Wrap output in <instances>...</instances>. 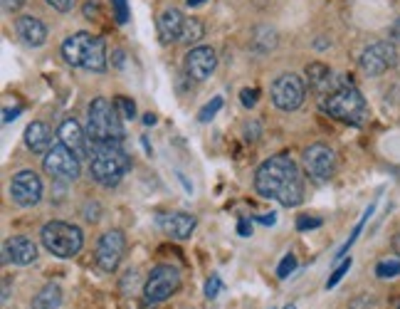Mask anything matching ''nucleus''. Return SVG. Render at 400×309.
<instances>
[{
  "label": "nucleus",
  "mask_w": 400,
  "mask_h": 309,
  "mask_svg": "<svg viewBox=\"0 0 400 309\" xmlns=\"http://www.w3.org/2000/svg\"><path fill=\"white\" fill-rule=\"evenodd\" d=\"M254 188L265 198H275L282 206L294 208L304 198V181L297 163L289 156H272L257 168Z\"/></svg>",
  "instance_id": "nucleus-1"
},
{
  "label": "nucleus",
  "mask_w": 400,
  "mask_h": 309,
  "mask_svg": "<svg viewBox=\"0 0 400 309\" xmlns=\"http://www.w3.org/2000/svg\"><path fill=\"white\" fill-rule=\"evenodd\" d=\"M121 121L124 119L109 99H94L87 112V134L94 146H119L121 139H124V124Z\"/></svg>",
  "instance_id": "nucleus-2"
},
{
  "label": "nucleus",
  "mask_w": 400,
  "mask_h": 309,
  "mask_svg": "<svg viewBox=\"0 0 400 309\" xmlns=\"http://www.w3.org/2000/svg\"><path fill=\"white\" fill-rule=\"evenodd\" d=\"M62 57L72 67L87 72L107 70V45L92 33H75L62 43Z\"/></svg>",
  "instance_id": "nucleus-3"
},
{
  "label": "nucleus",
  "mask_w": 400,
  "mask_h": 309,
  "mask_svg": "<svg viewBox=\"0 0 400 309\" xmlns=\"http://www.w3.org/2000/svg\"><path fill=\"white\" fill-rule=\"evenodd\" d=\"M324 112H329L334 119L346 121V124L361 126L368 119V104L363 99V94L353 87L351 82H341L331 89L321 102Z\"/></svg>",
  "instance_id": "nucleus-4"
},
{
  "label": "nucleus",
  "mask_w": 400,
  "mask_h": 309,
  "mask_svg": "<svg viewBox=\"0 0 400 309\" xmlns=\"http://www.w3.org/2000/svg\"><path fill=\"white\" fill-rule=\"evenodd\" d=\"M131 171V158L119 146H94L89 174L99 186H116Z\"/></svg>",
  "instance_id": "nucleus-5"
},
{
  "label": "nucleus",
  "mask_w": 400,
  "mask_h": 309,
  "mask_svg": "<svg viewBox=\"0 0 400 309\" xmlns=\"http://www.w3.org/2000/svg\"><path fill=\"white\" fill-rule=\"evenodd\" d=\"M45 250L52 253L54 257H75L77 253L84 245V235L77 225L72 223H62V220H52L47 225H43V233H40Z\"/></svg>",
  "instance_id": "nucleus-6"
},
{
  "label": "nucleus",
  "mask_w": 400,
  "mask_h": 309,
  "mask_svg": "<svg viewBox=\"0 0 400 309\" xmlns=\"http://www.w3.org/2000/svg\"><path fill=\"white\" fill-rule=\"evenodd\" d=\"M158 35H161L163 43H185L193 45L198 40H203L206 35V27L203 22L195 20V17H185L180 10L176 8H168L161 13L158 17Z\"/></svg>",
  "instance_id": "nucleus-7"
},
{
  "label": "nucleus",
  "mask_w": 400,
  "mask_h": 309,
  "mask_svg": "<svg viewBox=\"0 0 400 309\" xmlns=\"http://www.w3.org/2000/svg\"><path fill=\"white\" fill-rule=\"evenodd\" d=\"M43 168L45 174L52 176L54 181H60V183H75L82 174V158H77V153L60 142L45 153Z\"/></svg>",
  "instance_id": "nucleus-8"
},
{
  "label": "nucleus",
  "mask_w": 400,
  "mask_h": 309,
  "mask_svg": "<svg viewBox=\"0 0 400 309\" xmlns=\"http://www.w3.org/2000/svg\"><path fill=\"white\" fill-rule=\"evenodd\" d=\"M180 287V272L174 265H158L151 270L146 285H144V299L146 304H161L174 297Z\"/></svg>",
  "instance_id": "nucleus-9"
},
{
  "label": "nucleus",
  "mask_w": 400,
  "mask_h": 309,
  "mask_svg": "<svg viewBox=\"0 0 400 309\" xmlns=\"http://www.w3.org/2000/svg\"><path fill=\"white\" fill-rule=\"evenodd\" d=\"M307 97V80H302L299 75H279L272 82V102L282 112H294L304 104Z\"/></svg>",
  "instance_id": "nucleus-10"
},
{
  "label": "nucleus",
  "mask_w": 400,
  "mask_h": 309,
  "mask_svg": "<svg viewBox=\"0 0 400 309\" xmlns=\"http://www.w3.org/2000/svg\"><path fill=\"white\" fill-rule=\"evenodd\" d=\"M358 65H361V70L366 72V75L378 77L398 65V50H395V45L388 43V40H380V43L368 45V47L363 50Z\"/></svg>",
  "instance_id": "nucleus-11"
},
{
  "label": "nucleus",
  "mask_w": 400,
  "mask_h": 309,
  "mask_svg": "<svg viewBox=\"0 0 400 309\" xmlns=\"http://www.w3.org/2000/svg\"><path fill=\"white\" fill-rule=\"evenodd\" d=\"M304 168L311 181L326 183L336 174V151L326 144H314L304 151Z\"/></svg>",
  "instance_id": "nucleus-12"
},
{
  "label": "nucleus",
  "mask_w": 400,
  "mask_h": 309,
  "mask_svg": "<svg viewBox=\"0 0 400 309\" xmlns=\"http://www.w3.org/2000/svg\"><path fill=\"white\" fill-rule=\"evenodd\" d=\"M10 198L20 208H33L43 198V181L35 171H20L10 181Z\"/></svg>",
  "instance_id": "nucleus-13"
},
{
  "label": "nucleus",
  "mask_w": 400,
  "mask_h": 309,
  "mask_svg": "<svg viewBox=\"0 0 400 309\" xmlns=\"http://www.w3.org/2000/svg\"><path fill=\"white\" fill-rule=\"evenodd\" d=\"M126 250V238L121 230H109L99 238L97 245V265L104 272H114L121 265V257H124Z\"/></svg>",
  "instance_id": "nucleus-14"
},
{
  "label": "nucleus",
  "mask_w": 400,
  "mask_h": 309,
  "mask_svg": "<svg viewBox=\"0 0 400 309\" xmlns=\"http://www.w3.org/2000/svg\"><path fill=\"white\" fill-rule=\"evenodd\" d=\"M217 67V52L213 47H208V45H198V47H193L188 54H185V75L190 77V80H208V77L215 72Z\"/></svg>",
  "instance_id": "nucleus-15"
},
{
  "label": "nucleus",
  "mask_w": 400,
  "mask_h": 309,
  "mask_svg": "<svg viewBox=\"0 0 400 309\" xmlns=\"http://www.w3.org/2000/svg\"><path fill=\"white\" fill-rule=\"evenodd\" d=\"M57 136H60V142L65 144L67 149H72V151L77 153V158H92L94 149H89V142H92V139H89V134H84V129H82L77 119L62 121Z\"/></svg>",
  "instance_id": "nucleus-16"
},
{
  "label": "nucleus",
  "mask_w": 400,
  "mask_h": 309,
  "mask_svg": "<svg viewBox=\"0 0 400 309\" xmlns=\"http://www.w3.org/2000/svg\"><path fill=\"white\" fill-rule=\"evenodd\" d=\"M3 257L6 262H13V265H33L38 260V248L30 238H22V235H13V238L6 240L3 245Z\"/></svg>",
  "instance_id": "nucleus-17"
},
{
  "label": "nucleus",
  "mask_w": 400,
  "mask_h": 309,
  "mask_svg": "<svg viewBox=\"0 0 400 309\" xmlns=\"http://www.w3.org/2000/svg\"><path fill=\"white\" fill-rule=\"evenodd\" d=\"M158 225L163 228V233L171 235L176 240H185L193 235L195 230V218L190 213H168V216L158 218Z\"/></svg>",
  "instance_id": "nucleus-18"
},
{
  "label": "nucleus",
  "mask_w": 400,
  "mask_h": 309,
  "mask_svg": "<svg viewBox=\"0 0 400 309\" xmlns=\"http://www.w3.org/2000/svg\"><path fill=\"white\" fill-rule=\"evenodd\" d=\"M15 30L22 43L30 45V47H40V45H45V40H47V27L43 25V20H38V17L33 15L17 17Z\"/></svg>",
  "instance_id": "nucleus-19"
},
{
  "label": "nucleus",
  "mask_w": 400,
  "mask_h": 309,
  "mask_svg": "<svg viewBox=\"0 0 400 309\" xmlns=\"http://www.w3.org/2000/svg\"><path fill=\"white\" fill-rule=\"evenodd\" d=\"M25 144L33 153H47L52 149V131L43 121H33L25 129Z\"/></svg>",
  "instance_id": "nucleus-20"
},
{
  "label": "nucleus",
  "mask_w": 400,
  "mask_h": 309,
  "mask_svg": "<svg viewBox=\"0 0 400 309\" xmlns=\"http://www.w3.org/2000/svg\"><path fill=\"white\" fill-rule=\"evenodd\" d=\"M307 82L309 87L319 89V92H324V89H334V80H331V70L324 65V62H311V65H307Z\"/></svg>",
  "instance_id": "nucleus-21"
},
{
  "label": "nucleus",
  "mask_w": 400,
  "mask_h": 309,
  "mask_svg": "<svg viewBox=\"0 0 400 309\" xmlns=\"http://www.w3.org/2000/svg\"><path fill=\"white\" fill-rule=\"evenodd\" d=\"M62 304V289L60 285H45L38 294L33 297V309H57Z\"/></svg>",
  "instance_id": "nucleus-22"
},
{
  "label": "nucleus",
  "mask_w": 400,
  "mask_h": 309,
  "mask_svg": "<svg viewBox=\"0 0 400 309\" xmlns=\"http://www.w3.org/2000/svg\"><path fill=\"white\" fill-rule=\"evenodd\" d=\"M374 208H376V206H368V211L363 213V218H361V220H358V225H356V228H353L351 238H348L346 243H344V245H341V248H339V253H336V260H341V257H344V255H346V253H348V248H351V245L356 243V238H358V235H361V230H363V225H366V220H368V218H371V216H374Z\"/></svg>",
  "instance_id": "nucleus-23"
},
{
  "label": "nucleus",
  "mask_w": 400,
  "mask_h": 309,
  "mask_svg": "<svg viewBox=\"0 0 400 309\" xmlns=\"http://www.w3.org/2000/svg\"><path fill=\"white\" fill-rule=\"evenodd\" d=\"M114 107H116V112L121 114V119L124 121H131L136 116V104H134V99H129V97H116L114 99Z\"/></svg>",
  "instance_id": "nucleus-24"
},
{
  "label": "nucleus",
  "mask_w": 400,
  "mask_h": 309,
  "mask_svg": "<svg viewBox=\"0 0 400 309\" xmlns=\"http://www.w3.org/2000/svg\"><path fill=\"white\" fill-rule=\"evenodd\" d=\"M376 275H378L380 280L398 277L400 275V260H383V262H378V267H376Z\"/></svg>",
  "instance_id": "nucleus-25"
},
{
  "label": "nucleus",
  "mask_w": 400,
  "mask_h": 309,
  "mask_svg": "<svg viewBox=\"0 0 400 309\" xmlns=\"http://www.w3.org/2000/svg\"><path fill=\"white\" fill-rule=\"evenodd\" d=\"M348 270H351V257H344V262H341V265L336 267L334 272H331V277H329V280H326V289L336 287V285H339L341 280H344V275H346Z\"/></svg>",
  "instance_id": "nucleus-26"
},
{
  "label": "nucleus",
  "mask_w": 400,
  "mask_h": 309,
  "mask_svg": "<svg viewBox=\"0 0 400 309\" xmlns=\"http://www.w3.org/2000/svg\"><path fill=\"white\" fill-rule=\"evenodd\" d=\"M220 109H222V97H215V99H213V102H210V104H206V107L200 109V114H198V119H200V121H203V124H206V121H210V119H213V116H215V114H217V112H220Z\"/></svg>",
  "instance_id": "nucleus-27"
},
{
  "label": "nucleus",
  "mask_w": 400,
  "mask_h": 309,
  "mask_svg": "<svg viewBox=\"0 0 400 309\" xmlns=\"http://www.w3.org/2000/svg\"><path fill=\"white\" fill-rule=\"evenodd\" d=\"M111 8H114V17H116L119 25L129 22V3H126V0H111Z\"/></svg>",
  "instance_id": "nucleus-28"
},
{
  "label": "nucleus",
  "mask_w": 400,
  "mask_h": 309,
  "mask_svg": "<svg viewBox=\"0 0 400 309\" xmlns=\"http://www.w3.org/2000/svg\"><path fill=\"white\" fill-rule=\"evenodd\" d=\"M297 270V257L294 255H284V260L279 262V267H277V277H282V280H287L292 272Z\"/></svg>",
  "instance_id": "nucleus-29"
},
{
  "label": "nucleus",
  "mask_w": 400,
  "mask_h": 309,
  "mask_svg": "<svg viewBox=\"0 0 400 309\" xmlns=\"http://www.w3.org/2000/svg\"><path fill=\"white\" fill-rule=\"evenodd\" d=\"M220 292H222V280H220V275H210V280L206 282V297H208V299H215Z\"/></svg>",
  "instance_id": "nucleus-30"
},
{
  "label": "nucleus",
  "mask_w": 400,
  "mask_h": 309,
  "mask_svg": "<svg viewBox=\"0 0 400 309\" xmlns=\"http://www.w3.org/2000/svg\"><path fill=\"white\" fill-rule=\"evenodd\" d=\"M47 6H52L57 13H70L75 10L77 0H47Z\"/></svg>",
  "instance_id": "nucleus-31"
},
{
  "label": "nucleus",
  "mask_w": 400,
  "mask_h": 309,
  "mask_svg": "<svg viewBox=\"0 0 400 309\" xmlns=\"http://www.w3.org/2000/svg\"><path fill=\"white\" fill-rule=\"evenodd\" d=\"M321 225V218H309V216H302L297 220V228L299 230H311V228H319Z\"/></svg>",
  "instance_id": "nucleus-32"
},
{
  "label": "nucleus",
  "mask_w": 400,
  "mask_h": 309,
  "mask_svg": "<svg viewBox=\"0 0 400 309\" xmlns=\"http://www.w3.org/2000/svg\"><path fill=\"white\" fill-rule=\"evenodd\" d=\"M257 97H260L257 89H243V92H240V99H243L245 107H254V104H257Z\"/></svg>",
  "instance_id": "nucleus-33"
},
{
  "label": "nucleus",
  "mask_w": 400,
  "mask_h": 309,
  "mask_svg": "<svg viewBox=\"0 0 400 309\" xmlns=\"http://www.w3.org/2000/svg\"><path fill=\"white\" fill-rule=\"evenodd\" d=\"M25 6V0H3V10L6 13H17Z\"/></svg>",
  "instance_id": "nucleus-34"
},
{
  "label": "nucleus",
  "mask_w": 400,
  "mask_h": 309,
  "mask_svg": "<svg viewBox=\"0 0 400 309\" xmlns=\"http://www.w3.org/2000/svg\"><path fill=\"white\" fill-rule=\"evenodd\" d=\"M238 233L243 235V238H249V235H252V223H249V220H240Z\"/></svg>",
  "instance_id": "nucleus-35"
},
{
  "label": "nucleus",
  "mask_w": 400,
  "mask_h": 309,
  "mask_svg": "<svg viewBox=\"0 0 400 309\" xmlns=\"http://www.w3.org/2000/svg\"><path fill=\"white\" fill-rule=\"evenodd\" d=\"M20 112H22L20 107H15V109H6V112H3V119H6L8 124H10V121H15V116H20Z\"/></svg>",
  "instance_id": "nucleus-36"
},
{
  "label": "nucleus",
  "mask_w": 400,
  "mask_h": 309,
  "mask_svg": "<svg viewBox=\"0 0 400 309\" xmlns=\"http://www.w3.org/2000/svg\"><path fill=\"white\" fill-rule=\"evenodd\" d=\"M84 15H87V17H99V8H97V3H94V0H89L87 6H84Z\"/></svg>",
  "instance_id": "nucleus-37"
},
{
  "label": "nucleus",
  "mask_w": 400,
  "mask_h": 309,
  "mask_svg": "<svg viewBox=\"0 0 400 309\" xmlns=\"http://www.w3.org/2000/svg\"><path fill=\"white\" fill-rule=\"evenodd\" d=\"M257 220H260L262 225H275V223H277V213H265V216H260Z\"/></svg>",
  "instance_id": "nucleus-38"
},
{
  "label": "nucleus",
  "mask_w": 400,
  "mask_h": 309,
  "mask_svg": "<svg viewBox=\"0 0 400 309\" xmlns=\"http://www.w3.org/2000/svg\"><path fill=\"white\" fill-rule=\"evenodd\" d=\"M390 38H393L395 43H400V17L393 22V27H390Z\"/></svg>",
  "instance_id": "nucleus-39"
},
{
  "label": "nucleus",
  "mask_w": 400,
  "mask_h": 309,
  "mask_svg": "<svg viewBox=\"0 0 400 309\" xmlns=\"http://www.w3.org/2000/svg\"><path fill=\"white\" fill-rule=\"evenodd\" d=\"M393 250H395V253H398V255H400V230L393 235Z\"/></svg>",
  "instance_id": "nucleus-40"
},
{
  "label": "nucleus",
  "mask_w": 400,
  "mask_h": 309,
  "mask_svg": "<svg viewBox=\"0 0 400 309\" xmlns=\"http://www.w3.org/2000/svg\"><path fill=\"white\" fill-rule=\"evenodd\" d=\"M144 124H146V126H153V124H156V116H153V114H146V116H144Z\"/></svg>",
  "instance_id": "nucleus-41"
},
{
  "label": "nucleus",
  "mask_w": 400,
  "mask_h": 309,
  "mask_svg": "<svg viewBox=\"0 0 400 309\" xmlns=\"http://www.w3.org/2000/svg\"><path fill=\"white\" fill-rule=\"evenodd\" d=\"M203 3H206V0H188L190 8H198V6H203Z\"/></svg>",
  "instance_id": "nucleus-42"
},
{
  "label": "nucleus",
  "mask_w": 400,
  "mask_h": 309,
  "mask_svg": "<svg viewBox=\"0 0 400 309\" xmlns=\"http://www.w3.org/2000/svg\"><path fill=\"white\" fill-rule=\"evenodd\" d=\"M398 174H400V171H398Z\"/></svg>",
  "instance_id": "nucleus-43"
},
{
  "label": "nucleus",
  "mask_w": 400,
  "mask_h": 309,
  "mask_svg": "<svg viewBox=\"0 0 400 309\" xmlns=\"http://www.w3.org/2000/svg\"><path fill=\"white\" fill-rule=\"evenodd\" d=\"M398 309H400V307H398Z\"/></svg>",
  "instance_id": "nucleus-44"
}]
</instances>
